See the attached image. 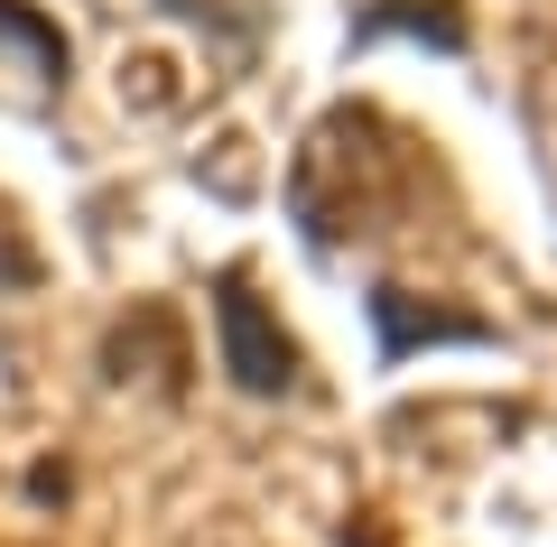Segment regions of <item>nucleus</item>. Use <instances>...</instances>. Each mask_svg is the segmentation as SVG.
<instances>
[{"instance_id":"1","label":"nucleus","mask_w":557,"mask_h":547,"mask_svg":"<svg viewBox=\"0 0 557 547\" xmlns=\"http://www.w3.org/2000/svg\"><path fill=\"white\" fill-rule=\"evenodd\" d=\"M214 344H223L233 390H251V399H278L288 381H298V344L278 334V315L251 297V278H242V270L214 278Z\"/></svg>"},{"instance_id":"2","label":"nucleus","mask_w":557,"mask_h":547,"mask_svg":"<svg viewBox=\"0 0 557 547\" xmlns=\"http://www.w3.org/2000/svg\"><path fill=\"white\" fill-rule=\"evenodd\" d=\"M372 334H381V362H409L418 344H502L483 315H456V307H418L409 288L381 278L372 288Z\"/></svg>"},{"instance_id":"3","label":"nucleus","mask_w":557,"mask_h":547,"mask_svg":"<svg viewBox=\"0 0 557 547\" xmlns=\"http://www.w3.org/2000/svg\"><path fill=\"white\" fill-rule=\"evenodd\" d=\"M344 38H354V47L418 38V47H437V57H465V47H474V28H465V10H456V0H362Z\"/></svg>"},{"instance_id":"4","label":"nucleus","mask_w":557,"mask_h":547,"mask_svg":"<svg viewBox=\"0 0 557 547\" xmlns=\"http://www.w3.org/2000/svg\"><path fill=\"white\" fill-rule=\"evenodd\" d=\"M0 47H28L38 84H47V94H65V75H75V47H65V28L47 20V10H28V0H0Z\"/></svg>"},{"instance_id":"5","label":"nucleus","mask_w":557,"mask_h":547,"mask_svg":"<svg viewBox=\"0 0 557 547\" xmlns=\"http://www.w3.org/2000/svg\"><path fill=\"white\" fill-rule=\"evenodd\" d=\"M28 278H38V260H28L20 241H0V288H28Z\"/></svg>"}]
</instances>
